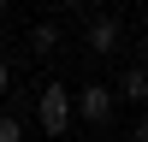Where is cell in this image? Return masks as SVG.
<instances>
[{"instance_id":"obj_10","label":"cell","mask_w":148,"mask_h":142,"mask_svg":"<svg viewBox=\"0 0 148 142\" xmlns=\"http://www.w3.org/2000/svg\"><path fill=\"white\" fill-rule=\"evenodd\" d=\"M0 18H6V0H0Z\"/></svg>"},{"instance_id":"obj_4","label":"cell","mask_w":148,"mask_h":142,"mask_svg":"<svg viewBox=\"0 0 148 142\" xmlns=\"http://www.w3.org/2000/svg\"><path fill=\"white\" fill-rule=\"evenodd\" d=\"M113 101H125V106H148V65H125V77L113 83Z\"/></svg>"},{"instance_id":"obj_6","label":"cell","mask_w":148,"mask_h":142,"mask_svg":"<svg viewBox=\"0 0 148 142\" xmlns=\"http://www.w3.org/2000/svg\"><path fill=\"white\" fill-rule=\"evenodd\" d=\"M0 142H24V118L18 113H0Z\"/></svg>"},{"instance_id":"obj_9","label":"cell","mask_w":148,"mask_h":142,"mask_svg":"<svg viewBox=\"0 0 148 142\" xmlns=\"http://www.w3.org/2000/svg\"><path fill=\"white\" fill-rule=\"evenodd\" d=\"M6 83H12V65H6V59H0V95H6Z\"/></svg>"},{"instance_id":"obj_5","label":"cell","mask_w":148,"mask_h":142,"mask_svg":"<svg viewBox=\"0 0 148 142\" xmlns=\"http://www.w3.org/2000/svg\"><path fill=\"white\" fill-rule=\"evenodd\" d=\"M30 47H36V53H53V47H59V24H36V30H30Z\"/></svg>"},{"instance_id":"obj_3","label":"cell","mask_w":148,"mask_h":142,"mask_svg":"<svg viewBox=\"0 0 148 142\" xmlns=\"http://www.w3.org/2000/svg\"><path fill=\"white\" fill-rule=\"evenodd\" d=\"M119 42H125V24H119L113 12H95L89 30H83V47H89V53H119Z\"/></svg>"},{"instance_id":"obj_7","label":"cell","mask_w":148,"mask_h":142,"mask_svg":"<svg viewBox=\"0 0 148 142\" xmlns=\"http://www.w3.org/2000/svg\"><path fill=\"white\" fill-rule=\"evenodd\" d=\"M130 136H136V142H148V113L136 118V124H130Z\"/></svg>"},{"instance_id":"obj_8","label":"cell","mask_w":148,"mask_h":142,"mask_svg":"<svg viewBox=\"0 0 148 142\" xmlns=\"http://www.w3.org/2000/svg\"><path fill=\"white\" fill-rule=\"evenodd\" d=\"M71 6H95V12H107V6H113V0H71Z\"/></svg>"},{"instance_id":"obj_11","label":"cell","mask_w":148,"mask_h":142,"mask_svg":"<svg viewBox=\"0 0 148 142\" xmlns=\"http://www.w3.org/2000/svg\"><path fill=\"white\" fill-rule=\"evenodd\" d=\"M142 30H148V12H142Z\"/></svg>"},{"instance_id":"obj_2","label":"cell","mask_w":148,"mask_h":142,"mask_svg":"<svg viewBox=\"0 0 148 142\" xmlns=\"http://www.w3.org/2000/svg\"><path fill=\"white\" fill-rule=\"evenodd\" d=\"M71 113H77L83 124H113V113H119L113 83H83V89L71 95Z\"/></svg>"},{"instance_id":"obj_1","label":"cell","mask_w":148,"mask_h":142,"mask_svg":"<svg viewBox=\"0 0 148 142\" xmlns=\"http://www.w3.org/2000/svg\"><path fill=\"white\" fill-rule=\"evenodd\" d=\"M71 83H42V95H36V124L47 130V136H65L71 130Z\"/></svg>"}]
</instances>
